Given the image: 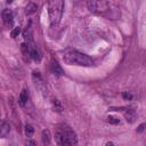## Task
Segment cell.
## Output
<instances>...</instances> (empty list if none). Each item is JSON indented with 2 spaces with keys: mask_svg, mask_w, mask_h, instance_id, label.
Instances as JSON below:
<instances>
[{
  "mask_svg": "<svg viewBox=\"0 0 146 146\" xmlns=\"http://www.w3.org/2000/svg\"><path fill=\"white\" fill-rule=\"evenodd\" d=\"M55 140L58 146H76L78 137L73 129L65 124H58L55 130Z\"/></svg>",
  "mask_w": 146,
  "mask_h": 146,
  "instance_id": "obj_1",
  "label": "cell"
},
{
  "mask_svg": "<svg viewBox=\"0 0 146 146\" xmlns=\"http://www.w3.org/2000/svg\"><path fill=\"white\" fill-rule=\"evenodd\" d=\"M63 60L67 65H76V66H86V67L94 65V59L91 57L72 48H67L64 50Z\"/></svg>",
  "mask_w": 146,
  "mask_h": 146,
  "instance_id": "obj_2",
  "label": "cell"
},
{
  "mask_svg": "<svg viewBox=\"0 0 146 146\" xmlns=\"http://www.w3.org/2000/svg\"><path fill=\"white\" fill-rule=\"evenodd\" d=\"M64 6L65 3L62 0H52L48 2V13L51 27H55L59 24L64 13Z\"/></svg>",
  "mask_w": 146,
  "mask_h": 146,
  "instance_id": "obj_3",
  "label": "cell"
},
{
  "mask_svg": "<svg viewBox=\"0 0 146 146\" xmlns=\"http://www.w3.org/2000/svg\"><path fill=\"white\" fill-rule=\"evenodd\" d=\"M87 7L91 13L105 15L110 10V2L105 0H89L87 1Z\"/></svg>",
  "mask_w": 146,
  "mask_h": 146,
  "instance_id": "obj_4",
  "label": "cell"
},
{
  "mask_svg": "<svg viewBox=\"0 0 146 146\" xmlns=\"http://www.w3.org/2000/svg\"><path fill=\"white\" fill-rule=\"evenodd\" d=\"M1 17H2V22H3L6 27H11L13 26L14 15H13V11L10 9H3L2 13H1Z\"/></svg>",
  "mask_w": 146,
  "mask_h": 146,
  "instance_id": "obj_5",
  "label": "cell"
},
{
  "mask_svg": "<svg viewBox=\"0 0 146 146\" xmlns=\"http://www.w3.org/2000/svg\"><path fill=\"white\" fill-rule=\"evenodd\" d=\"M29 98H30V94H29V89L24 88L21 94H19V97H18V104L21 107H25L27 102H29Z\"/></svg>",
  "mask_w": 146,
  "mask_h": 146,
  "instance_id": "obj_6",
  "label": "cell"
},
{
  "mask_svg": "<svg viewBox=\"0 0 146 146\" xmlns=\"http://www.w3.org/2000/svg\"><path fill=\"white\" fill-rule=\"evenodd\" d=\"M27 44H29V49H30L29 55L31 56V58H32L33 60H35V62H40L41 56H40V54H39V51H38L36 47L34 46V43L32 42V43H27Z\"/></svg>",
  "mask_w": 146,
  "mask_h": 146,
  "instance_id": "obj_7",
  "label": "cell"
},
{
  "mask_svg": "<svg viewBox=\"0 0 146 146\" xmlns=\"http://www.w3.org/2000/svg\"><path fill=\"white\" fill-rule=\"evenodd\" d=\"M123 114H124V117H125L127 122H129V123H133L137 119V114H136V111L133 108H127L123 112Z\"/></svg>",
  "mask_w": 146,
  "mask_h": 146,
  "instance_id": "obj_8",
  "label": "cell"
},
{
  "mask_svg": "<svg viewBox=\"0 0 146 146\" xmlns=\"http://www.w3.org/2000/svg\"><path fill=\"white\" fill-rule=\"evenodd\" d=\"M9 132H10V125H9V123L7 121L3 120L1 122V125H0V137L5 138V137H7L9 135Z\"/></svg>",
  "mask_w": 146,
  "mask_h": 146,
  "instance_id": "obj_9",
  "label": "cell"
},
{
  "mask_svg": "<svg viewBox=\"0 0 146 146\" xmlns=\"http://www.w3.org/2000/svg\"><path fill=\"white\" fill-rule=\"evenodd\" d=\"M41 141L43 144V146H49L50 143H51V135H50V131L48 129H44L42 130V133H41Z\"/></svg>",
  "mask_w": 146,
  "mask_h": 146,
  "instance_id": "obj_10",
  "label": "cell"
},
{
  "mask_svg": "<svg viewBox=\"0 0 146 146\" xmlns=\"http://www.w3.org/2000/svg\"><path fill=\"white\" fill-rule=\"evenodd\" d=\"M50 70H51V73L54 74V75H57V76H60V75H63L64 74V72H63V70H62V67L59 66V64L57 63V62H51V64H50Z\"/></svg>",
  "mask_w": 146,
  "mask_h": 146,
  "instance_id": "obj_11",
  "label": "cell"
},
{
  "mask_svg": "<svg viewBox=\"0 0 146 146\" xmlns=\"http://www.w3.org/2000/svg\"><path fill=\"white\" fill-rule=\"evenodd\" d=\"M36 10H38V6H36V3L31 2V1L27 2V5H26L25 8H24V13H25V15H27V16L34 14Z\"/></svg>",
  "mask_w": 146,
  "mask_h": 146,
  "instance_id": "obj_12",
  "label": "cell"
},
{
  "mask_svg": "<svg viewBox=\"0 0 146 146\" xmlns=\"http://www.w3.org/2000/svg\"><path fill=\"white\" fill-rule=\"evenodd\" d=\"M23 36L25 39V41H27V43H32L33 42V34H32V29L31 26H26V29L23 31Z\"/></svg>",
  "mask_w": 146,
  "mask_h": 146,
  "instance_id": "obj_13",
  "label": "cell"
},
{
  "mask_svg": "<svg viewBox=\"0 0 146 146\" xmlns=\"http://www.w3.org/2000/svg\"><path fill=\"white\" fill-rule=\"evenodd\" d=\"M51 104H52V108H54V111H56L57 113H60L62 112V110H63V107H62V105H60V103H59V100L58 99H52L51 100Z\"/></svg>",
  "mask_w": 146,
  "mask_h": 146,
  "instance_id": "obj_14",
  "label": "cell"
},
{
  "mask_svg": "<svg viewBox=\"0 0 146 146\" xmlns=\"http://www.w3.org/2000/svg\"><path fill=\"white\" fill-rule=\"evenodd\" d=\"M33 133H34V128H33V125H32V124H26V125H25V135H26L27 137H32Z\"/></svg>",
  "mask_w": 146,
  "mask_h": 146,
  "instance_id": "obj_15",
  "label": "cell"
},
{
  "mask_svg": "<svg viewBox=\"0 0 146 146\" xmlns=\"http://www.w3.org/2000/svg\"><path fill=\"white\" fill-rule=\"evenodd\" d=\"M133 97H135V95L132 91H123L122 92V98L125 100H132Z\"/></svg>",
  "mask_w": 146,
  "mask_h": 146,
  "instance_id": "obj_16",
  "label": "cell"
},
{
  "mask_svg": "<svg viewBox=\"0 0 146 146\" xmlns=\"http://www.w3.org/2000/svg\"><path fill=\"white\" fill-rule=\"evenodd\" d=\"M107 122L111 123V124H119V123H120V120H119V117H116V116L110 115V116H107Z\"/></svg>",
  "mask_w": 146,
  "mask_h": 146,
  "instance_id": "obj_17",
  "label": "cell"
},
{
  "mask_svg": "<svg viewBox=\"0 0 146 146\" xmlns=\"http://www.w3.org/2000/svg\"><path fill=\"white\" fill-rule=\"evenodd\" d=\"M19 32H21V27H19V26L15 27V29L11 31V36H13V38H16V36L19 34Z\"/></svg>",
  "mask_w": 146,
  "mask_h": 146,
  "instance_id": "obj_18",
  "label": "cell"
},
{
  "mask_svg": "<svg viewBox=\"0 0 146 146\" xmlns=\"http://www.w3.org/2000/svg\"><path fill=\"white\" fill-rule=\"evenodd\" d=\"M25 146H38V145H36V143H35L34 140H32V139H27V140L25 141Z\"/></svg>",
  "mask_w": 146,
  "mask_h": 146,
  "instance_id": "obj_19",
  "label": "cell"
},
{
  "mask_svg": "<svg viewBox=\"0 0 146 146\" xmlns=\"http://www.w3.org/2000/svg\"><path fill=\"white\" fill-rule=\"evenodd\" d=\"M145 128H146V123H141V124H139L138 128H137V132H143V131L145 130Z\"/></svg>",
  "mask_w": 146,
  "mask_h": 146,
  "instance_id": "obj_20",
  "label": "cell"
},
{
  "mask_svg": "<svg viewBox=\"0 0 146 146\" xmlns=\"http://www.w3.org/2000/svg\"><path fill=\"white\" fill-rule=\"evenodd\" d=\"M105 146H114V144H113L112 141H107V143L105 144Z\"/></svg>",
  "mask_w": 146,
  "mask_h": 146,
  "instance_id": "obj_21",
  "label": "cell"
}]
</instances>
